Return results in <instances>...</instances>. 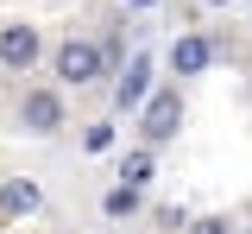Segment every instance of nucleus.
Wrapping results in <instances>:
<instances>
[{"instance_id":"nucleus-11","label":"nucleus","mask_w":252,"mask_h":234,"mask_svg":"<svg viewBox=\"0 0 252 234\" xmlns=\"http://www.w3.org/2000/svg\"><path fill=\"white\" fill-rule=\"evenodd\" d=\"M189 234H233V228H227V222H215V215H208V222H195V228H189Z\"/></svg>"},{"instance_id":"nucleus-3","label":"nucleus","mask_w":252,"mask_h":234,"mask_svg":"<svg viewBox=\"0 0 252 234\" xmlns=\"http://www.w3.org/2000/svg\"><path fill=\"white\" fill-rule=\"evenodd\" d=\"M19 127H26V133H57L63 127V95L57 89H32V95L19 101Z\"/></svg>"},{"instance_id":"nucleus-10","label":"nucleus","mask_w":252,"mask_h":234,"mask_svg":"<svg viewBox=\"0 0 252 234\" xmlns=\"http://www.w3.org/2000/svg\"><path fill=\"white\" fill-rule=\"evenodd\" d=\"M107 146H114V127H89L82 133V152H107Z\"/></svg>"},{"instance_id":"nucleus-2","label":"nucleus","mask_w":252,"mask_h":234,"mask_svg":"<svg viewBox=\"0 0 252 234\" xmlns=\"http://www.w3.org/2000/svg\"><path fill=\"white\" fill-rule=\"evenodd\" d=\"M177 127H183V95H177V89H158V95L145 101V146H164Z\"/></svg>"},{"instance_id":"nucleus-5","label":"nucleus","mask_w":252,"mask_h":234,"mask_svg":"<svg viewBox=\"0 0 252 234\" xmlns=\"http://www.w3.org/2000/svg\"><path fill=\"white\" fill-rule=\"evenodd\" d=\"M208 64H215V38H202V32H183L177 44H170V70H177V76H202Z\"/></svg>"},{"instance_id":"nucleus-1","label":"nucleus","mask_w":252,"mask_h":234,"mask_svg":"<svg viewBox=\"0 0 252 234\" xmlns=\"http://www.w3.org/2000/svg\"><path fill=\"white\" fill-rule=\"evenodd\" d=\"M101 70H107V51H101V44H89V38H63L57 44V82H76V89H82Z\"/></svg>"},{"instance_id":"nucleus-9","label":"nucleus","mask_w":252,"mask_h":234,"mask_svg":"<svg viewBox=\"0 0 252 234\" xmlns=\"http://www.w3.org/2000/svg\"><path fill=\"white\" fill-rule=\"evenodd\" d=\"M132 209H139V190H132V184L107 190V215H132Z\"/></svg>"},{"instance_id":"nucleus-8","label":"nucleus","mask_w":252,"mask_h":234,"mask_svg":"<svg viewBox=\"0 0 252 234\" xmlns=\"http://www.w3.org/2000/svg\"><path fill=\"white\" fill-rule=\"evenodd\" d=\"M145 177H152V146H139V152H126V165H120V184H132V190H139Z\"/></svg>"},{"instance_id":"nucleus-7","label":"nucleus","mask_w":252,"mask_h":234,"mask_svg":"<svg viewBox=\"0 0 252 234\" xmlns=\"http://www.w3.org/2000/svg\"><path fill=\"white\" fill-rule=\"evenodd\" d=\"M38 202H44V190H38L32 177H6V184H0V215H32Z\"/></svg>"},{"instance_id":"nucleus-4","label":"nucleus","mask_w":252,"mask_h":234,"mask_svg":"<svg viewBox=\"0 0 252 234\" xmlns=\"http://www.w3.org/2000/svg\"><path fill=\"white\" fill-rule=\"evenodd\" d=\"M38 51H44L38 26H6V32H0V64H6V70H32Z\"/></svg>"},{"instance_id":"nucleus-6","label":"nucleus","mask_w":252,"mask_h":234,"mask_svg":"<svg viewBox=\"0 0 252 234\" xmlns=\"http://www.w3.org/2000/svg\"><path fill=\"white\" fill-rule=\"evenodd\" d=\"M152 95V57H132V64H126V76L120 82H114V108H139V101Z\"/></svg>"},{"instance_id":"nucleus-13","label":"nucleus","mask_w":252,"mask_h":234,"mask_svg":"<svg viewBox=\"0 0 252 234\" xmlns=\"http://www.w3.org/2000/svg\"><path fill=\"white\" fill-rule=\"evenodd\" d=\"M208 6H227V0H208Z\"/></svg>"},{"instance_id":"nucleus-12","label":"nucleus","mask_w":252,"mask_h":234,"mask_svg":"<svg viewBox=\"0 0 252 234\" xmlns=\"http://www.w3.org/2000/svg\"><path fill=\"white\" fill-rule=\"evenodd\" d=\"M132 6H158V0H132Z\"/></svg>"}]
</instances>
